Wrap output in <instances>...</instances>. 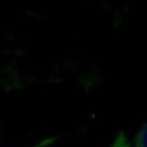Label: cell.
I'll return each mask as SVG.
<instances>
[{"mask_svg": "<svg viewBox=\"0 0 147 147\" xmlns=\"http://www.w3.org/2000/svg\"><path fill=\"white\" fill-rule=\"evenodd\" d=\"M55 140L56 138H46V140H42V142H38L36 145H31V147H49V145L55 144Z\"/></svg>", "mask_w": 147, "mask_h": 147, "instance_id": "3", "label": "cell"}, {"mask_svg": "<svg viewBox=\"0 0 147 147\" xmlns=\"http://www.w3.org/2000/svg\"><path fill=\"white\" fill-rule=\"evenodd\" d=\"M109 147H131V138H129L123 131H120L115 136V140H113V144Z\"/></svg>", "mask_w": 147, "mask_h": 147, "instance_id": "2", "label": "cell"}, {"mask_svg": "<svg viewBox=\"0 0 147 147\" xmlns=\"http://www.w3.org/2000/svg\"><path fill=\"white\" fill-rule=\"evenodd\" d=\"M147 125L144 123L142 127H140V131H136V134H134V138L131 140V147H147L145 145V136H147Z\"/></svg>", "mask_w": 147, "mask_h": 147, "instance_id": "1", "label": "cell"}]
</instances>
